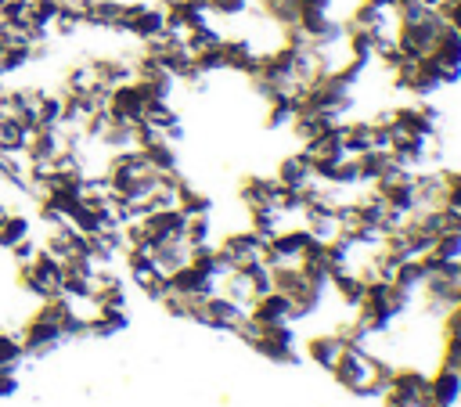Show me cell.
<instances>
[{
    "label": "cell",
    "instance_id": "cell-1",
    "mask_svg": "<svg viewBox=\"0 0 461 407\" xmlns=\"http://www.w3.org/2000/svg\"><path fill=\"white\" fill-rule=\"evenodd\" d=\"M375 353H367V346H342L339 360L331 364V375L342 389L364 396V389L371 385V375H375Z\"/></svg>",
    "mask_w": 461,
    "mask_h": 407
},
{
    "label": "cell",
    "instance_id": "cell-2",
    "mask_svg": "<svg viewBox=\"0 0 461 407\" xmlns=\"http://www.w3.org/2000/svg\"><path fill=\"white\" fill-rule=\"evenodd\" d=\"M18 339H22L25 357H47V353H54L65 342V335H61L58 324H47V321H36V317H29L18 328Z\"/></svg>",
    "mask_w": 461,
    "mask_h": 407
},
{
    "label": "cell",
    "instance_id": "cell-3",
    "mask_svg": "<svg viewBox=\"0 0 461 407\" xmlns=\"http://www.w3.org/2000/svg\"><path fill=\"white\" fill-rule=\"evenodd\" d=\"M425 393H429L432 400H439L443 407H457V403H461V371H454V367H439V371L429 378Z\"/></svg>",
    "mask_w": 461,
    "mask_h": 407
},
{
    "label": "cell",
    "instance_id": "cell-4",
    "mask_svg": "<svg viewBox=\"0 0 461 407\" xmlns=\"http://www.w3.org/2000/svg\"><path fill=\"white\" fill-rule=\"evenodd\" d=\"M277 184H285V187H310L313 180H317V173H313V166H310V158L299 151V155H288V158H281V166H277V176H274Z\"/></svg>",
    "mask_w": 461,
    "mask_h": 407
},
{
    "label": "cell",
    "instance_id": "cell-5",
    "mask_svg": "<svg viewBox=\"0 0 461 407\" xmlns=\"http://www.w3.org/2000/svg\"><path fill=\"white\" fill-rule=\"evenodd\" d=\"M425 385H429V375H421V371H414V367H403V371H396V375H393V382H389V389H385V393H393L396 400L418 403V400H421V393H425Z\"/></svg>",
    "mask_w": 461,
    "mask_h": 407
},
{
    "label": "cell",
    "instance_id": "cell-6",
    "mask_svg": "<svg viewBox=\"0 0 461 407\" xmlns=\"http://www.w3.org/2000/svg\"><path fill=\"white\" fill-rule=\"evenodd\" d=\"M274 187H277V180L274 176H249L245 184H241V202H245V209L252 213V209H267V205H274Z\"/></svg>",
    "mask_w": 461,
    "mask_h": 407
},
{
    "label": "cell",
    "instance_id": "cell-7",
    "mask_svg": "<svg viewBox=\"0 0 461 407\" xmlns=\"http://www.w3.org/2000/svg\"><path fill=\"white\" fill-rule=\"evenodd\" d=\"M328 285H331V288L339 292V299H342L346 306H353V310H357V303L364 299V281H360L353 270H346V267H342V270H331Z\"/></svg>",
    "mask_w": 461,
    "mask_h": 407
},
{
    "label": "cell",
    "instance_id": "cell-8",
    "mask_svg": "<svg viewBox=\"0 0 461 407\" xmlns=\"http://www.w3.org/2000/svg\"><path fill=\"white\" fill-rule=\"evenodd\" d=\"M306 353H310V360H313L317 367L331 371V364H335L339 353H342V342H339V335H313V339L306 342Z\"/></svg>",
    "mask_w": 461,
    "mask_h": 407
},
{
    "label": "cell",
    "instance_id": "cell-9",
    "mask_svg": "<svg viewBox=\"0 0 461 407\" xmlns=\"http://www.w3.org/2000/svg\"><path fill=\"white\" fill-rule=\"evenodd\" d=\"M29 234H32V223H29L25 213L11 209V213L0 220V249H4V252H7L11 245H18L22 238H29Z\"/></svg>",
    "mask_w": 461,
    "mask_h": 407
},
{
    "label": "cell",
    "instance_id": "cell-10",
    "mask_svg": "<svg viewBox=\"0 0 461 407\" xmlns=\"http://www.w3.org/2000/svg\"><path fill=\"white\" fill-rule=\"evenodd\" d=\"M176 209H180L184 216H198V213H209V209H212V198L184 180V184L176 187Z\"/></svg>",
    "mask_w": 461,
    "mask_h": 407
},
{
    "label": "cell",
    "instance_id": "cell-11",
    "mask_svg": "<svg viewBox=\"0 0 461 407\" xmlns=\"http://www.w3.org/2000/svg\"><path fill=\"white\" fill-rule=\"evenodd\" d=\"M25 137H29V130L18 119L0 115V151H22L25 148Z\"/></svg>",
    "mask_w": 461,
    "mask_h": 407
},
{
    "label": "cell",
    "instance_id": "cell-12",
    "mask_svg": "<svg viewBox=\"0 0 461 407\" xmlns=\"http://www.w3.org/2000/svg\"><path fill=\"white\" fill-rule=\"evenodd\" d=\"M432 252H436L439 259H461V234L443 231V234L432 241Z\"/></svg>",
    "mask_w": 461,
    "mask_h": 407
},
{
    "label": "cell",
    "instance_id": "cell-13",
    "mask_svg": "<svg viewBox=\"0 0 461 407\" xmlns=\"http://www.w3.org/2000/svg\"><path fill=\"white\" fill-rule=\"evenodd\" d=\"M447 176V205L461 209V169H443Z\"/></svg>",
    "mask_w": 461,
    "mask_h": 407
},
{
    "label": "cell",
    "instance_id": "cell-14",
    "mask_svg": "<svg viewBox=\"0 0 461 407\" xmlns=\"http://www.w3.org/2000/svg\"><path fill=\"white\" fill-rule=\"evenodd\" d=\"M443 367H461V335H447V346H443Z\"/></svg>",
    "mask_w": 461,
    "mask_h": 407
},
{
    "label": "cell",
    "instance_id": "cell-15",
    "mask_svg": "<svg viewBox=\"0 0 461 407\" xmlns=\"http://www.w3.org/2000/svg\"><path fill=\"white\" fill-rule=\"evenodd\" d=\"M447 335H461V303L447 310Z\"/></svg>",
    "mask_w": 461,
    "mask_h": 407
},
{
    "label": "cell",
    "instance_id": "cell-16",
    "mask_svg": "<svg viewBox=\"0 0 461 407\" xmlns=\"http://www.w3.org/2000/svg\"><path fill=\"white\" fill-rule=\"evenodd\" d=\"M18 382H14V371H0V396H14Z\"/></svg>",
    "mask_w": 461,
    "mask_h": 407
},
{
    "label": "cell",
    "instance_id": "cell-17",
    "mask_svg": "<svg viewBox=\"0 0 461 407\" xmlns=\"http://www.w3.org/2000/svg\"><path fill=\"white\" fill-rule=\"evenodd\" d=\"M385 407H414V403H407V400H396L393 393H385Z\"/></svg>",
    "mask_w": 461,
    "mask_h": 407
},
{
    "label": "cell",
    "instance_id": "cell-18",
    "mask_svg": "<svg viewBox=\"0 0 461 407\" xmlns=\"http://www.w3.org/2000/svg\"><path fill=\"white\" fill-rule=\"evenodd\" d=\"M421 4H425V7H432V11H436V7H439V4H443V0H421Z\"/></svg>",
    "mask_w": 461,
    "mask_h": 407
}]
</instances>
